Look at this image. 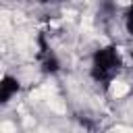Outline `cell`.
Masks as SVG:
<instances>
[{
    "instance_id": "6da1fadb",
    "label": "cell",
    "mask_w": 133,
    "mask_h": 133,
    "mask_svg": "<svg viewBox=\"0 0 133 133\" xmlns=\"http://www.w3.org/2000/svg\"><path fill=\"white\" fill-rule=\"evenodd\" d=\"M129 83H125V81H114L112 83V87H110V94H112V98H123V96H127L129 94Z\"/></svg>"
},
{
    "instance_id": "7a4b0ae2",
    "label": "cell",
    "mask_w": 133,
    "mask_h": 133,
    "mask_svg": "<svg viewBox=\"0 0 133 133\" xmlns=\"http://www.w3.org/2000/svg\"><path fill=\"white\" fill-rule=\"evenodd\" d=\"M0 131H2V133H17V125L10 123V121H4V123L0 125Z\"/></svg>"
},
{
    "instance_id": "3957f363",
    "label": "cell",
    "mask_w": 133,
    "mask_h": 133,
    "mask_svg": "<svg viewBox=\"0 0 133 133\" xmlns=\"http://www.w3.org/2000/svg\"><path fill=\"white\" fill-rule=\"evenodd\" d=\"M112 133H133V129H131V127H123V125H121V127H116Z\"/></svg>"
}]
</instances>
